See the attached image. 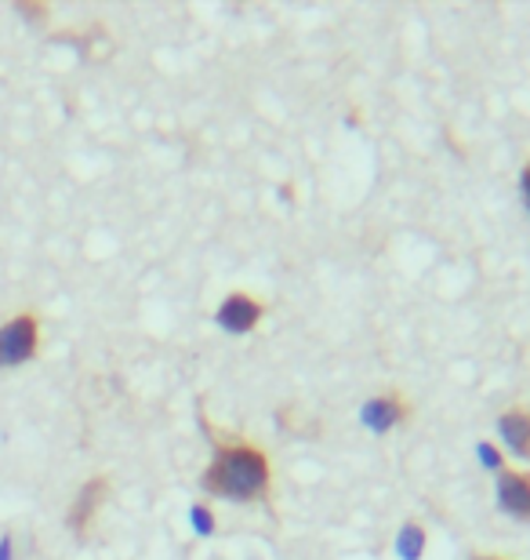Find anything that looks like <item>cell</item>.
Wrapping results in <instances>:
<instances>
[{
  "mask_svg": "<svg viewBox=\"0 0 530 560\" xmlns=\"http://www.w3.org/2000/svg\"><path fill=\"white\" fill-rule=\"evenodd\" d=\"M472 560H509V557H498V553H480V557H472Z\"/></svg>",
  "mask_w": 530,
  "mask_h": 560,
  "instance_id": "cell-12",
  "label": "cell"
},
{
  "mask_svg": "<svg viewBox=\"0 0 530 560\" xmlns=\"http://www.w3.org/2000/svg\"><path fill=\"white\" fill-rule=\"evenodd\" d=\"M425 546H428V535L422 524H408V528L397 535V550L403 560H419L425 553Z\"/></svg>",
  "mask_w": 530,
  "mask_h": 560,
  "instance_id": "cell-8",
  "label": "cell"
},
{
  "mask_svg": "<svg viewBox=\"0 0 530 560\" xmlns=\"http://www.w3.org/2000/svg\"><path fill=\"white\" fill-rule=\"evenodd\" d=\"M480 463H487V466L494 469V474H498V469L505 466V458H502L498 452H494L491 444H480Z\"/></svg>",
  "mask_w": 530,
  "mask_h": 560,
  "instance_id": "cell-10",
  "label": "cell"
},
{
  "mask_svg": "<svg viewBox=\"0 0 530 560\" xmlns=\"http://www.w3.org/2000/svg\"><path fill=\"white\" fill-rule=\"evenodd\" d=\"M411 416H414V408L400 389H381V394H375L364 408H360V422H364L370 433L400 430V425L411 422Z\"/></svg>",
  "mask_w": 530,
  "mask_h": 560,
  "instance_id": "cell-5",
  "label": "cell"
},
{
  "mask_svg": "<svg viewBox=\"0 0 530 560\" xmlns=\"http://www.w3.org/2000/svg\"><path fill=\"white\" fill-rule=\"evenodd\" d=\"M40 353V317L15 313L0 324V368H22Z\"/></svg>",
  "mask_w": 530,
  "mask_h": 560,
  "instance_id": "cell-3",
  "label": "cell"
},
{
  "mask_svg": "<svg viewBox=\"0 0 530 560\" xmlns=\"http://www.w3.org/2000/svg\"><path fill=\"white\" fill-rule=\"evenodd\" d=\"M498 506L516 521H530V469L520 466L498 469Z\"/></svg>",
  "mask_w": 530,
  "mask_h": 560,
  "instance_id": "cell-6",
  "label": "cell"
},
{
  "mask_svg": "<svg viewBox=\"0 0 530 560\" xmlns=\"http://www.w3.org/2000/svg\"><path fill=\"white\" fill-rule=\"evenodd\" d=\"M498 433H502V444L505 452H513L516 458L530 463V411L527 408H509L505 416L498 419Z\"/></svg>",
  "mask_w": 530,
  "mask_h": 560,
  "instance_id": "cell-7",
  "label": "cell"
},
{
  "mask_svg": "<svg viewBox=\"0 0 530 560\" xmlns=\"http://www.w3.org/2000/svg\"><path fill=\"white\" fill-rule=\"evenodd\" d=\"M266 313L269 306L258 295H251V291H229L219 302V310H214V324L229 335H251L262 324Z\"/></svg>",
  "mask_w": 530,
  "mask_h": 560,
  "instance_id": "cell-4",
  "label": "cell"
},
{
  "mask_svg": "<svg viewBox=\"0 0 530 560\" xmlns=\"http://www.w3.org/2000/svg\"><path fill=\"white\" fill-rule=\"evenodd\" d=\"M520 183H523V200H527V208H530V161H527V167H523Z\"/></svg>",
  "mask_w": 530,
  "mask_h": 560,
  "instance_id": "cell-11",
  "label": "cell"
},
{
  "mask_svg": "<svg viewBox=\"0 0 530 560\" xmlns=\"http://www.w3.org/2000/svg\"><path fill=\"white\" fill-rule=\"evenodd\" d=\"M193 521H197V532H200V535H211V532H214V513H211V510L197 506V510H193Z\"/></svg>",
  "mask_w": 530,
  "mask_h": 560,
  "instance_id": "cell-9",
  "label": "cell"
},
{
  "mask_svg": "<svg viewBox=\"0 0 530 560\" xmlns=\"http://www.w3.org/2000/svg\"><path fill=\"white\" fill-rule=\"evenodd\" d=\"M113 495V480L109 474H95L87 477L81 488H76V495L70 499V510H66V528H70L76 539H92L95 524H98V513L106 510V502Z\"/></svg>",
  "mask_w": 530,
  "mask_h": 560,
  "instance_id": "cell-2",
  "label": "cell"
},
{
  "mask_svg": "<svg viewBox=\"0 0 530 560\" xmlns=\"http://www.w3.org/2000/svg\"><path fill=\"white\" fill-rule=\"evenodd\" d=\"M211 436V463L200 477V488L211 499L225 502H269L273 499V458L258 447L251 436L214 430L204 422Z\"/></svg>",
  "mask_w": 530,
  "mask_h": 560,
  "instance_id": "cell-1",
  "label": "cell"
}]
</instances>
